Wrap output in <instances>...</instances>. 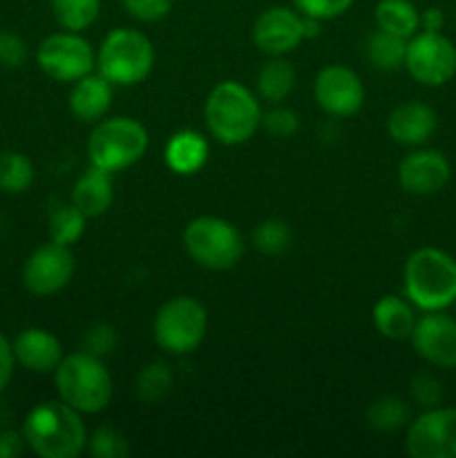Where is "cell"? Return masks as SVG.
Masks as SVG:
<instances>
[{
  "mask_svg": "<svg viewBox=\"0 0 456 458\" xmlns=\"http://www.w3.org/2000/svg\"><path fill=\"white\" fill-rule=\"evenodd\" d=\"M74 253L70 246L49 244L38 246L34 253L27 258L22 267V284L36 298H49L65 289L74 277Z\"/></svg>",
  "mask_w": 456,
  "mask_h": 458,
  "instance_id": "12",
  "label": "cell"
},
{
  "mask_svg": "<svg viewBox=\"0 0 456 458\" xmlns=\"http://www.w3.org/2000/svg\"><path fill=\"white\" fill-rule=\"evenodd\" d=\"M405 298L420 311H445L456 302V259L434 246L407 258L402 271Z\"/></svg>",
  "mask_w": 456,
  "mask_h": 458,
  "instance_id": "2",
  "label": "cell"
},
{
  "mask_svg": "<svg viewBox=\"0 0 456 458\" xmlns=\"http://www.w3.org/2000/svg\"><path fill=\"white\" fill-rule=\"evenodd\" d=\"M374 325L383 338L410 340L416 327V307L401 295H383L374 304Z\"/></svg>",
  "mask_w": 456,
  "mask_h": 458,
  "instance_id": "21",
  "label": "cell"
},
{
  "mask_svg": "<svg viewBox=\"0 0 456 458\" xmlns=\"http://www.w3.org/2000/svg\"><path fill=\"white\" fill-rule=\"evenodd\" d=\"M438 128V114L423 101H405L392 110L387 132L401 146H423Z\"/></svg>",
  "mask_w": 456,
  "mask_h": 458,
  "instance_id": "18",
  "label": "cell"
},
{
  "mask_svg": "<svg viewBox=\"0 0 456 458\" xmlns=\"http://www.w3.org/2000/svg\"><path fill=\"white\" fill-rule=\"evenodd\" d=\"M121 4L139 22H159L173 9V0H121Z\"/></svg>",
  "mask_w": 456,
  "mask_h": 458,
  "instance_id": "37",
  "label": "cell"
},
{
  "mask_svg": "<svg viewBox=\"0 0 456 458\" xmlns=\"http://www.w3.org/2000/svg\"><path fill=\"white\" fill-rule=\"evenodd\" d=\"M293 3L302 16L316 18V21H334L347 13L356 0H293Z\"/></svg>",
  "mask_w": 456,
  "mask_h": 458,
  "instance_id": "35",
  "label": "cell"
},
{
  "mask_svg": "<svg viewBox=\"0 0 456 458\" xmlns=\"http://www.w3.org/2000/svg\"><path fill=\"white\" fill-rule=\"evenodd\" d=\"M293 233L282 219H264L253 231V246L264 255H280L291 246Z\"/></svg>",
  "mask_w": 456,
  "mask_h": 458,
  "instance_id": "31",
  "label": "cell"
},
{
  "mask_svg": "<svg viewBox=\"0 0 456 458\" xmlns=\"http://www.w3.org/2000/svg\"><path fill=\"white\" fill-rule=\"evenodd\" d=\"M13 358L21 367L34 374H49L56 371L61 360L65 358L63 344L52 331L40 329V327H30L22 329L12 343Z\"/></svg>",
  "mask_w": 456,
  "mask_h": 458,
  "instance_id": "17",
  "label": "cell"
},
{
  "mask_svg": "<svg viewBox=\"0 0 456 458\" xmlns=\"http://www.w3.org/2000/svg\"><path fill=\"white\" fill-rule=\"evenodd\" d=\"M208 329V313L197 298L177 295L156 311L152 334L164 352L186 356L195 352Z\"/></svg>",
  "mask_w": 456,
  "mask_h": 458,
  "instance_id": "8",
  "label": "cell"
},
{
  "mask_svg": "<svg viewBox=\"0 0 456 458\" xmlns=\"http://www.w3.org/2000/svg\"><path fill=\"white\" fill-rule=\"evenodd\" d=\"M320 22H322V21H316V18L302 16L304 38H316V36H320Z\"/></svg>",
  "mask_w": 456,
  "mask_h": 458,
  "instance_id": "42",
  "label": "cell"
},
{
  "mask_svg": "<svg viewBox=\"0 0 456 458\" xmlns=\"http://www.w3.org/2000/svg\"><path fill=\"white\" fill-rule=\"evenodd\" d=\"M295 81H298L295 67L286 58L271 56V61L264 63L258 72V81H255L258 83V97L268 103L284 101L293 92Z\"/></svg>",
  "mask_w": 456,
  "mask_h": 458,
  "instance_id": "24",
  "label": "cell"
},
{
  "mask_svg": "<svg viewBox=\"0 0 456 458\" xmlns=\"http://www.w3.org/2000/svg\"><path fill=\"white\" fill-rule=\"evenodd\" d=\"M114 201V183L112 173L92 165L79 177V182L72 188V204L80 210L88 219L101 217L110 210Z\"/></svg>",
  "mask_w": 456,
  "mask_h": 458,
  "instance_id": "20",
  "label": "cell"
},
{
  "mask_svg": "<svg viewBox=\"0 0 456 458\" xmlns=\"http://www.w3.org/2000/svg\"><path fill=\"white\" fill-rule=\"evenodd\" d=\"M22 437L31 452L43 458H76L88 445L83 414L65 401H43L30 410Z\"/></svg>",
  "mask_w": 456,
  "mask_h": 458,
  "instance_id": "1",
  "label": "cell"
},
{
  "mask_svg": "<svg viewBox=\"0 0 456 458\" xmlns=\"http://www.w3.org/2000/svg\"><path fill=\"white\" fill-rule=\"evenodd\" d=\"M36 63L49 79L58 83H74L94 70L97 54L80 31L63 30L40 40Z\"/></svg>",
  "mask_w": 456,
  "mask_h": 458,
  "instance_id": "9",
  "label": "cell"
},
{
  "mask_svg": "<svg viewBox=\"0 0 456 458\" xmlns=\"http://www.w3.org/2000/svg\"><path fill=\"white\" fill-rule=\"evenodd\" d=\"M152 65H155V47L150 38L132 27L112 30L97 52L98 74L121 88L146 81Z\"/></svg>",
  "mask_w": 456,
  "mask_h": 458,
  "instance_id": "5",
  "label": "cell"
},
{
  "mask_svg": "<svg viewBox=\"0 0 456 458\" xmlns=\"http://www.w3.org/2000/svg\"><path fill=\"white\" fill-rule=\"evenodd\" d=\"M88 447L89 454L97 458H125L130 454L125 437L112 425H101L94 429L92 437L88 438Z\"/></svg>",
  "mask_w": 456,
  "mask_h": 458,
  "instance_id": "32",
  "label": "cell"
},
{
  "mask_svg": "<svg viewBox=\"0 0 456 458\" xmlns=\"http://www.w3.org/2000/svg\"><path fill=\"white\" fill-rule=\"evenodd\" d=\"M112 83L101 74L89 72L83 79L74 81L70 92V110L83 123H97L107 114L112 106Z\"/></svg>",
  "mask_w": 456,
  "mask_h": 458,
  "instance_id": "19",
  "label": "cell"
},
{
  "mask_svg": "<svg viewBox=\"0 0 456 458\" xmlns=\"http://www.w3.org/2000/svg\"><path fill=\"white\" fill-rule=\"evenodd\" d=\"M52 12L63 30L83 31L98 18L101 0H52Z\"/></svg>",
  "mask_w": 456,
  "mask_h": 458,
  "instance_id": "28",
  "label": "cell"
},
{
  "mask_svg": "<svg viewBox=\"0 0 456 458\" xmlns=\"http://www.w3.org/2000/svg\"><path fill=\"white\" fill-rule=\"evenodd\" d=\"M85 217L74 204L70 206H58L52 215H49V240L56 244L72 246L83 237L85 233Z\"/></svg>",
  "mask_w": 456,
  "mask_h": 458,
  "instance_id": "30",
  "label": "cell"
},
{
  "mask_svg": "<svg viewBox=\"0 0 456 458\" xmlns=\"http://www.w3.org/2000/svg\"><path fill=\"white\" fill-rule=\"evenodd\" d=\"M262 125L273 134V137H280V139H289L298 132L300 128V116L295 114L291 107H273L268 110L266 114L262 116Z\"/></svg>",
  "mask_w": 456,
  "mask_h": 458,
  "instance_id": "38",
  "label": "cell"
},
{
  "mask_svg": "<svg viewBox=\"0 0 456 458\" xmlns=\"http://www.w3.org/2000/svg\"><path fill=\"white\" fill-rule=\"evenodd\" d=\"M134 392L148 405L165 401L168 394L173 392V371L165 362H150L143 367L134 380Z\"/></svg>",
  "mask_w": 456,
  "mask_h": 458,
  "instance_id": "27",
  "label": "cell"
},
{
  "mask_svg": "<svg viewBox=\"0 0 456 458\" xmlns=\"http://www.w3.org/2000/svg\"><path fill=\"white\" fill-rule=\"evenodd\" d=\"M367 423L376 432H398L411 423V407L401 396H380L367 410Z\"/></svg>",
  "mask_w": 456,
  "mask_h": 458,
  "instance_id": "26",
  "label": "cell"
},
{
  "mask_svg": "<svg viewBox=\"0 0 456 458\" xmlns=\"http://www.w3.org/2000/svg\"><path fill=\"white\" fill-rule=\"evenodd\" d=\"M405 67L416 83L443 88L456 76V45L443 31H418L407 40Z\"/></svg>",
  "mask_w": 456,
  "mask_h": 458,
  "instance_id": "10",
  "label": "cell"
},
{
  "mask_svg": "<svg viewBox=\"0 0 456 458\" xmlns=\"http://www.w3.org/2000/svg\"><path fill=\"white\" fill-rule=\"evenodd\" d=\"M25 437L22 432H13V429H7V432H0V458H16L22 454V447H25Z\"/></svg>",
  "mask_w": 456,
  "mask_h": 458,
  "instance_id": "40",
  "label": "cell"
},
{
  "mask_svg": "<svg viewBox=\"0 0 456 458\" xmlns=\"http://www.w3.org/2000/svg\"><path fill=\"white\" fill-rule=\"evenodd\" d=\"M411 401L416 403L423 410H432V407L443 405V398H445V389H443V383L429 371H423V374L414 376L410 385Z\"/></svg>",
  "mask_w": 456,
  "mask_h": 458,
  "instance_id": "33",
  "label": "cell"
},
{
  "mask_svg": "<svg viewBox=\"0 0 456 458\" xmlns=\"http://www.w3.org/2000/svg\"><path fill=\"white\" fill-rule=\"evenodd\" d=\"M183 249L199 267L208 271H228L244 255V237L228 219L204 215L186 226Z\"/></svg>",
  "mask_w": 456,
  "mask_h": 458,
  "instance_id": "7",
  "label": "cell"
},
{
  "mask_svg": "<svg viewBox=\"0 0 456 458\" xmlns=\"http://www.w3.org/2000/svg\"><path fill=\"white\" fill-rule=\"evenodd\" d=\"M80 343H83V352L92 353V356L97 358H106L116 349L119 335H116V329L112 325H107V322H97V325H92L85 331Z\"/></svg>",
  "mask_w": 456,
  "mask_h": 458,
  "instance_id": "34",
  "label": "cell"
},
{
  "mask_svg": "<svg viewBox=\"0 0 456 458\" xmlns=\"http://www.w3.org/2000/svg\"><path fill=\"white\" fill-rule=\"evenodd\" d=\"M58 396L83 416L98 414L110 405L112 376L103 358L88 352L70 353L54 371Z\"/></svg>",
  "mask_w": 456,
  "mask_h": 458,
  "instance_id": "4",
  "label": "cell"
},
{
  "mask_svg": "<svg viewBox=\"0 0 456 458\" xmlns=\"http://www.w3.org/2000/svg\"><path fill=\"white\" fill-rule=\"evenodd\" d=\"M452 165L441 150H414L398 165V183L405 192L418 197L436 195L450 183Z\"/></svg>",
  "mask_w": 456,
  "mask_h": 458,
  "instance_id": "15",
  "label": "cell"
},
{
  "mask_svg": "<svg viewBox=\"0 0 456 458\" xmlns=\"http://www.w3.org/2000/svg\"><path fill=\"white\" fill-rule=\"evenodd\" d=\"M30 58V47L18 34L0 30V65L7 70H18Z\"/></svg>",
  "mask_w": 456,
  "mask_h": 458,
  "instance_id": "36",
  "label": "cell"
},
{
  "mask_svg": "<svg viewBox=\"0 0 456 458\" xmlns=\"http://www.w3.org/2000/svg\"><path fill=\"white\" fill-rule=\"evenodd\" d=\"M316 103L334 119L353 116L365 103V85L347 65H326L317 72L313 83Z\"/></svg>",
  "mask_w": 456,
  "mask_h": 458,
  "instance_id": "13",
  "label": "cell"
},
{
  "mask_svg": "<svg viewBox=\"0 0 456 458\" xmlns=\"http://www.w3.org/2000/svg\"><path fill=\"white\" fill-rule=\"evenodd\" d=\"M262 116L259 97L237 81H222L206 98V125L224 146H240L249 141L262 125Z\"/></svg>",
  "mask_w": 456,
  "mask_h": 458,
  "instance_id": "3",
  "label": "cell"
},
{
  "mask_svg": "<svg viewBox=\"0 0 456 458\" xmlns=\"http://www.w3.org/2000/svg\"><path fill=\"white\" fill-rule=\"evenodd\" d=\"M376 25L378 30L410 40L420 31V12L411 0H380L376 4Z\"/></svg>",
  "mask_w": 456,
  "mask_h": 458,
  "instance_id": "23",
  "label": "cell"
},
{
  "mask_svg": "<svg viewBox=\"0 0 456 458\" xmlns=\"http://www.w3.org/2000/svg\"><path fill=\"white\" fill-rule=\"evenodd\" d=\"M414 352L436 369H456V318L445 311H425L410 335Z\"/></svg>",
  "mask_w": 456,
  "mask_h": 458,
  "instance_id": "14",
  "label": "cell"
},
{
  "mask_svg": "<svg viewBox=\"0 0 456 458\" xmlns=\"http://www.w3.org/2000/svg\"><path fill=\"white\" fill-rule=\"evenodd\" d=\"M365 52L367 58L371 61V65L378 67L380 72H396L401 70V67H405L407 38L393 36L389 34V31L376 30L374 34L367 38Z\"/></svg>",
  "mask_w": 456,
  "mask_h": 458,
  "instance_id": "25",
  "label": "cell"
},
{
  "mask_svg": "<svg viewBox=\"0 0 456 458\" xmlns=\"http://www.w3.org/2000/svg\"><path fill=\"white\" fill-rule=\"evenodd\" d=\"M13 365H16V358H13L12 343L4 338V334H0V396L7 389V385L12 383Z\"/></svg>",
  "mask_w": 456,
  "mask_h": 458,
  "instance_id": "39",
  "label": "cell"
},
{
  "mask_svg": "<svg viewBox=\"0 0 456 458\" xmlns=\"http://www.w3.org/2000/svg\"><path fill=\"white\" fill-rule=\"evenodd\" d=\"M454 309H456V302H454Z\"/></svg>",
  "mask_w": 456,
  "mask_h": 458,
  "instance_id": "43",
  "label": "cell"
},
{
  "mask_svg": "<svg viewBox=\"0 0 456 458\" xmlns=\"http://www.w3.org/2000/svg\"><path fill=\"white\" fill-rule=\"evenodd\" d=\"M34 182V165L22 152H0V191L9 195L25 192Z\"/></svg>",
  "mask_w": 456,
  "mask_h": 458,
  "instance_id": "29",
  "label": "cell"
},
{
  "mask_svg": "<svg viewBox=\"0 0 456 458\" xmlns=\"http://www.w3.org/2000/svg\"><path fill=\"white\" fill-rule=\"evenodd\" d=\"M304 40L302 13L289 7H271L253 25V43L268 56H284Z\"/></svg>",
  "mask_w": 456,
  "mask_h": 458,
  "instance_id": "16",
  "label": "cell"
},
{
  "mask_svg": "<svg viewBox=\"0 0 456 458\" xmlns=\"http://www.w3.org/2000/svg\"><path fill=\"white\" fill-rule=\"evenodd\" d=\"M411 458H456V407H432L407 425Z\"/></svg>",
  "mask_w": 456,
  "mask_h": 458,
  "instance_id": "11",
  "label": "cell"
},
{
  "mask_svg": "<svg viewBox=\"0 0 456 458\" xmlns=\"http://www.w3.org/2000/svg\"><path fill=\"white\" fill-rule=\"evenodd\" d=\"M165 164L177 174H195L208 161V141L195 130L174 132L165 143Z\"/></svg>",
  "mask_w": 456,
  "mask_h": 458,
  "instance_id": "22",
  "label": "cell"
},
{
  "mask_svg": "<svg viewBox=\"0 0 456 458\" xmlns=\"http://www.w3.org/2000/svg\"><path fill=\"white\" fill-rule=\"evenodd\" d=\"M445 13L441 7H427L420 12V31H443Z\"/></svg>",
  "mask_w": 456,
  "mask_h": 458,
  "instance_id": "41",
  "label": "cell"
},
{
  "mask_svg": "<svg viewBox=\"0 0 456 458\" xmlns=\"http://www.w3.org/2000/svg\"><path fill=\"white\" fill-rule=\"evenodd\" d=\"M148 143V130L132 116L101 119L88 139L89 164L107 173H119L146 155Z\"/></svg>",
  "mask_w": 456,
  "mask_h": 458,
  "instance_id": "6",
  "label": "cell"
}]
</instances>
